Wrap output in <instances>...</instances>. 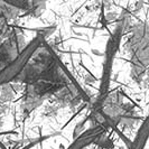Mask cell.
<instances>
[{
  "label": "cell",
  "instance_id": "obj_1",
  "mask_svg": "<svg viewBox=\"0 0 149 149\" xmlns=\"http://www.w3.org/2000/svg\"><path fill=\"white\" fill-rule=\"evenodd\" d=\"M128 20H129V14H128L127 10H123L121 13L120 17L118 18V22H117L114 29L110 33L109 38L107 40L103 61H102L99 93H97L95 100L92 101V111L97 110L101 105L103 104L107 97L109 95V90H110V85H111L112 70H113V65H114L117 54L119 52L122 38H123L126 31H127Z\"/></svg>",
  "mask_w": 149,
  "mask_h": 149
},
{
  "label": "cell",
  "instance_id": "obj_2",
  "mask_svg": "<svg viewBox=\"0 0 149 149\" xmlns=\"http://www.w3.org/2000/svg\"><path fill=\"white\" fill-rule=\"evenodd\" d=\"M126 49L130 57V77L138 84L146 82L149 64L148 22H139L131 27Z\"/></svg>",
  "mask_w": 149,
  "mask_h": 149
},
{
  "label": "cell",
  "instance_id": "obj_3",
  "mask_svg": "<svg viewBox=\"0 0 149 149\" xmlns=\"http://www.w3.org/2000/svg\"><path fill=\"white\" fill-rule=\"evenodd\" d=\"M54 29H55L54 26L52 27L49 26L39 30L35 35V37H33L28 43H26L25 47L14 60L9 62L6 66L0 68V88L8 85L11 82H15V80L20 75L22 70L31 60V57L47 42V38L48 36H51Z\"/></svg>",
  "mask_w": 149,
  "mask_h": 149
},
{
  "label": "cell",
  "instance_id": "obj_4",
  "mask_svg": "<svg viewBox=\"0 0 149 149\" xmlns=\"http://www.w3.org/2000/svg\"><path fill=\"white\" fill-rule=\"evenodd\" d=\"M64 86L65 85L51 82H34L25 84L22 103V118H27L31 112L39 108L47 99L54 97Z\"/></svg>",
  "mask_w": 149,
  "mask_h": 149
},
{
  "label": "cell",
  "instance_id": "obj_5",
  "mask_svg": "<svg viewBox=\"0 0 149 149\" xmlns=\"http://www.w3.org/2000/svg\"><path fill=\"white\" fill-rule=\"evenodd\" d=\"M25 45V34L17 27H9L0 43V68L14 60Z\"/></svg>",
  "mask_w": 149,
  "mask_h": 149
},
{
  "label": "cell",
  "instance_id": "obj_6",
  "mask_svg": "<svg viewBox=\"0 0 149 149\" xmlns=\"http://www.w3.org/2000/svg\"><path fill=\"white\" fill-rule=\"evenodd\" d=\"M105 134V130L100 126H92L89 129L84 130L82 134H77L74 137V140L71 142V145L67 149H85L91 145L95 143L100 137Z\"/></svg>",
  "mask_w": 149,
  "mask_h": 149
},
{
  "label": "cell",
  "instance_id": "obj_7",
  "mask_svg": "<svg viewBox=\"0 0 149 149\" xmlns=\"http://www.w3.org/2000/svg\"><path fill=\"white\" fill-rule=\"evenodd\" d=\"M14 7L19 9V11H25L26 15H29L34 18H37L44 13L45 2L40 1H16V2H10Z\"/></svg>",
  "mask_w": 149,
  "mask_h": 149
},
{
  "label": "cell",
  "instance_id": "obj_8",
  "mask_svg": "<svg viewBox=\"0 0 149 149\" xmlns=\"http://www.w3.org/2000/svg\"><path fill=\"white\" fill-rule=\"evenodd\" d=\"M20 14L19 9L8 1H0V29H7L9 22L16 19Z\"/></svg>",
  "mask_w": 149,
  "mask_h": 149
},
{
  "label": "cell",
  "instance_id": "obj_9",
  "mask_svg": "<svg viewBox=\"0 0 149 149\" xmlns=\"http://www.w3.org/2000/svg\"><path fill=\"white\" fill-rule=\"evenodd\" d=\"M148 140V123L147 120L145 119L141 126L139 127L138 131L134 134V138L132 141L129 142L127 147L128 149H145Z\"/></svg>",
  "mask_w": 149,
  "mask_h": 149
},
{
  "label": "cell",
  "instance_id": "obj_10",
  "mask_svg": "<svg viewBox=\"0 0 149 149\" xmlns=\"http://www.w3.org/2000/svg\"><path fill=\"white\" fill-rule=\"evenodd\" d=\"M53 136H55V134H47V136H40V137H37V138H33V139H29V140H27L26 142L22 143V146L19 148H16V149H31L33 147H35V146H37L39 143H42V142L47 140V139H49Z\"/></svg>",
  "mask_w": 149,
  "mask_h": 149
}]
</instances>
